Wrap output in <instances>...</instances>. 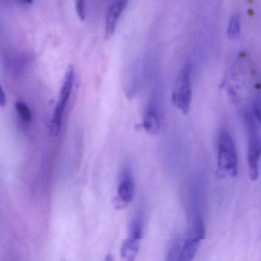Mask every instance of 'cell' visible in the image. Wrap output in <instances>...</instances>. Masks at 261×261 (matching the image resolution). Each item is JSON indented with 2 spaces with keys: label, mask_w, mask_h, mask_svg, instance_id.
<instances>
[{
  "label": "cell",
  "mask_w": 261,
  "mask_h": 261,
  "mask_svg": "<svg viewBox=\"0 0 261 261\" xmlns=\"http://www.w3.org/2000/svg\"><path fill=\"white\" fill-rule=\"evenodd\" d=\"M6 102H7V101H6V95L5 93L3 87H2L1 82H0V106L5 107L6 105Z\"/></svg>",
  "instance_id": "15"
},
{
  "label": "cell",
  "mask_w": 261,
  "mask_h": 261,
  "mask_svg": "<svg viewBox=\"0 0 261 261\" xmlns=\"http://www.w3.org/2000/svg\"><path fill=\"white\" fill-rule=\"evenodd\" d=\"M139 242L140 240L130 237L123 241L121 248V257L122 260L135 261L139 249Z\"/></svg>",
  "instance_id": "9"
},
{
  "label": "cell",
  "mask_w": 261,
  "mask_h": 261,
  "mask_svg": "<svg viewBox=\"0 0 261 261\" xmlns=\"http://www.w3.org/2000/svg\"><path fill=\"white\" fill-rule=\"evenodd\" d=\"M193 98L192 72L190 64H185L176 78L172 91V102L184 115L188 114Z\"/></svg>",
  "instance_id": "3"
},
{
  "label": "cell",
  "mask_w": 261,
  "mask_h": 261,
  "mask_svg": "<svg viewBox=\"0 0 261 261\" xmlns=\"http://www.w3.org/2000/svg\"><path fill=\"white\" fill-rule=\"evenodd\" d=\"M247 130L248 134V165L250 179L255 182L260 176L261 138L257 122L251 112L246 114Z\"/></svg>",
  "instance_id": "2"
},
{
  "label": "cell",
  "mask_w": 261,
  "mask_h": 261,
  "mask_svg": "<svg viewBox=\"0 0 261 261\" xmlns=\"http://www.w3.org/2000/svg\"><path fill=\"white\" fill-rule=\"evenodd\" d=\"M129 237L141 240L143 234V216L141 213H137L130 221Z\"/></svg>",
  "instance_id": "11"
},
{
  "label": "cell",
  "mask_w": 261,
  "mask_h": 261,
  "mask_svg": "<svg viewBox=\"0 0 261 261\" xmlns=\"http://www.w3.org/2000/svg\"><path fill=\"white\" fill-rule=\"evenodd\" d=\"M128 2L124 0L113 1L109 7L106 18V37L111 38L114 35L121 15L128 6Z\"/></svg>",
  "instance_id": "6"
},
{
  "label": "cell",
  "mask_w": 261,
  "mask_h": 261,
  "mask_svg": "<svg viewBox=\"0 0 261 261\" xmlns=\"http://www.w3.org/2000/svg\"><path fill=\"white\" fill-rule=\"evenodd\" d=\"M217 164L221 173L236 177L239 171V159L236 144L231 133L223 129L219 133L217 142Z\"/></svg>",
  "instance_id": "1"
},
{
  "label": "cell",
  "mask_w": 261,
  "mask_h": 261,
  "mask_svg": "<svg viewBox=\"0 0 261 261\" xmlns=\"http://www.w3.org/2000/svg\"><path fill=\"white\" fill-rule=\"evenodd\" d=\"M143 128L149 135H156L161 128L158 109L153 104H149L146 108L142 120Z\"/></svg>",
  "instance_id": "7"
},
{
  "label": "cell",
  "mask_w": 261,
  "mask_h": 261,
  "mask_svg": "<svg viewBox=\"0 0 261 261\" xmlns=\"http://www.w3.org/2000/svg\"><path fill=\"white\" fill-rule=\"evenodd\" d=\"M75 72L73 66L70 65L66 72L61 90H60L58 101L50 121V132L53 136H58L61 131L63 116L66 106L70 99L74 83Z\"/></svg>",
  "instance_id": "4"
},
{
  "label": "cell",
  "mask_w": 261,
  "mask_h": 261,
  "mask_svg": "<svg viewBox=\"0 0 261 261\" xmlns=\"http://www.w3.org/2000/svg\"><path fill=\"white\" fill-rule=\"evenodd\" d=\"M228 37L231 41H239L242 35L241 27V18L239 15L236 14L230 18L228 26Z\"/></svg>",
  "instance_id": "10"
},
{
  "label": "cell",
  "mask_w": 261,
  "mask_h": 261,
  "mask_svg": "<svg viewBox=\"0 0 261 261\" xmlns=\"http://www.w3.org/2000/svg\"><path fill=\"white\" fill-rule=\"evenodd\" d=\"M202 239L190 234L182 244L178 261H193L196 257L201 241Z\"/></svg>",
  "instance_id": "8"
},
{
  "label": "cell",
  "mask_w": 261,
  "mask_h": 261,
  "mask_svg": "<svg viewBox=\"0 0 261 261\" xmlns=\"http://www.w3.org/2000/svg\"><path fill=\"white\" fill-rule=\"evenodd\" d=\"M106 261H114L113 260V257H112V256L109 255L108 257H107V259H106Z\"/></svg>",
  "instance_id": "16"
},
{
  "label": "cell",
  "mask_w": 261,
  "mask_h": 261,
  "mask_svg": "<svg viewBox=\"0 0 261 261\" xmlns=\"http://www.w3.org/2000/svg\"><path fill=\"white\" fill-rule=\"evenodd\" d=\"M135 179L130 169L125 168L119 176L117 194L114 199V205L117 209L126 208L133 200L135 196Z\"/></svg>",
  "instance_id": "5"
},
{
  "label": "cell",
  "mask_w": 261,
  "mask_h": 261,
  "mask_svg": "<svg viewBox=\"0 0 261 261\" xmlns=\"http://www.w3.org/2000/svg\"><path fill=\"white\" fill-rule=\"evenodd\" d=\"M15 109H16L17 113L19 115L23 121L29 123L32 120V113L30 109L27 105L23 102H17L15 104Z\"/></svg>",
  "instance_id": "12"
},
{
  "label": "cell",
  "mask_w": 261,
  "mask_h": 261,
  "mask_svg": "<svg viewBox=\"0 0 261 261\" xmlns=\"http://www.w3.org/2000/svg\"><path fill=\"white\" fill-rule=\"evenodd\" d=\"M252 113L257 124L261 126V94L257 95L254 98V103H253Z\"/></svg>",
  "instance_id": "13"
},
{
  "label": "cell",
  "mask_w": 261,
  "mask_h": 261,
  "mask_svg": "<svg viewBox=\"0 0 261 261\" xmlns=\"http://www.w3.org/2000/svg\"><path fill=\"white\" fill-rule=\"evenodd\" d=\"M75 9H76V14L81 21L85 20V3L84 1L75 2Z\"/></svg>",
  "instance_id": "14"
}]
</instances>
